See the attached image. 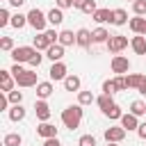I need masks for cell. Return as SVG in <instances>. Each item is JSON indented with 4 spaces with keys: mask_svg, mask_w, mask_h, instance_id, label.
<instances>
[{
    "mask_svg": "<svg viewBox=\"0 0 146 146\" xmlns=\"http://www.w3.org/2000/svg\"><path fill=\"white\" fill-rule=\"evenodd\" d=\"M7 98H9L11 105H21V103H23V91H9Z\"/></svg>",
    "mask_w": 146,
    "mask_h": 146,
    "instance_id": "cell-35",
    "label": "cell"
},
{
    "mask_svg": "<svg viewBox=\"0 0 146 146\" xmlns=\"http://www.w3.org/2000/svg\"><path fill=\"white\" fill-rule=\"evenodd\" d=\"M64 89H66V91H80V78H78V75H66Z\"/></svg>",
    "mask_w": 146,
    "mask_h": 146,
    "instance_id": "cell-26",
    "label": "cell"
},
{
    "mask_svg": "<svg viewBox=\"0 0 146 146\" xmlns=\"http://www.w3.org/2000/svg\"><path fill=\"white\" fill-rule=\"evenodd\" d=\"M103 94H116V84H114V80H105L103 82Z\"/></svg>",
    "mask_w": 146,
    "mask_h": 146,
    "instance_id": "cell-40",
    "label": "cell"
},
{
    "mask_svg": "<svg viewBox=\"0 0 146 146\" xmlns=\"http://www.w3.org/2000/svg\"><path fill=\"white\" fill-rule=\"evenodd\" d=\"M2 144H5V146H21V144H23V137H21L18 132H9V135H5Z\"/></svg>",
    "mask_w": 146,
    "mask_h": 146,
    "instance_id": "cell-27",
    "label": "cell"
},
{
    "mask_svg": "<svg viewBox=\"0 0 146 146\" xmlns=\"http://www.w3.org/2000/svg\"><path fill=\"white\" fill-rule=\"evenodd\" d=\"M132 11H135V16H144L146 14V0H135L132 2Z\"/></svg>",
    "mask_w": 146,
    "mask_h": 146,
    "instance_id": "cell-33",
    "label": "cell"
},
{
    "mask_svg": "<svg viewBox=\"0 0 146 146\" xmlns=\"http://www.w3.org/2000/svg\"><path fill=\"white\" fill-rule=\"evenodd\" d=\"M107 146H119V144H107Z\"/></svg>",
    "mask_w": 146,
    "mask_h": 146,
    "instance_id": "cell-51",
    "label": "cell"
},
{
    "mask_svg": "<svg viewBox=\"0 0 146 146\" xmlns=\"http://www.w3.org/2000/svg\"><path fill=\"white\" fill-rule=\"evenodd\" d=\"M75 36H78V46H82V48H89V46H91V41H94L91 32H89L87 27H80V30L75 32Z\"/></svg>",
    "mask_w": 146,
    "mask_h": 146,
    "instance_id": "cell-14",
    "label": "cell"
},
{
    "mask_svg": "<svg viewBox=\"0 0 146 146\" xmlns=\"http://www.w3.org/2000/svg\"><path fill=\"white\" fill-rule=\"evenodd\" d=\"M57 43H62V46L66 48V46H73V43H78V36H75L71 30H62V32H59V41H57Z\"/></svg>",
    "mask_w": 146,
    "mask_h": 146,
    "instance_id": "cell-20",
    "label": "cell"
},
{
    "mask_svg": "<svg viewBox=\"0 0 146 146\" xmlns=\"http://www.w3.org/2000/svg\"><path fill=\"white\" fill-rule=\"evenodd\" d=\"M137 91H139V94H144V96H146V78H144V82H141V84H139V89H137Z\"/></svg>",
    "mask_w": 146,
    "mask_h": 146,
    "instance_id": "cell-50",
    "label": "cell"
},
{
    "mask_svg": "<svg viewBox=\"0 0 146 146\" xmlns=\"http://www.w3.org/2000/svg\"><path fill=\"white\" fill-rule=\"evenodd\" d=\"M128 23V11L125 9H112V25H125Z\"/></svg>",
    "mask_w": 146,
    "mask_h": 146,
    "instance_id": "cell-19",
    "label": "cell"
},
{
    "mask_svg": "<svg viewBox=\"0 0 146 146\" xmlns=\"http://www.w3.org/2000/svg\"><path fill=\"white\" fill-rule=\"evenodd\" d=\"M46 57L52 59V62H62V57H64V46H62V43H52V46L46 50Z\"/></svg>",
    "mask_w": 146,
    "mask_h": 146,
    "instance_id": "cell-15",
    "label": "cell"
},
{
    "mask_svg": "<svg viewBox=\"0 0 146 146\" xmlns=\"http://www.w3.org/2000/svg\"><path fill=\"white\" fill-rule=\"evenodd\" d=\"M137 135H139V137L146 141V121H144V123H139V128H137Z\"/></svg>",
    "mask_w": 146,
    "mask_h": 146,
    "instance_id": "cell-45",
    "label": "cell"
},
{
    "mask_svg": "<svg viewBox=\"0 0 146 146\" xmlns=\"http://www.w3.org/2000/svg\"><path fill=\"white\" fill-rule=\"evenodd\" d=\"M96 98L91 91H78V105H91Z\"/></svg>",
    "mask_w": 146,
    "mask_h": 146,
    "instance_id": "cell-30",
    "label": "cell"
},
{
    "mask_svg": "<svg viewBox=\"0 0 146 146\" xmlns=\"http://www.w3.org/2000/svg\"><path fill=\"white\" fill-rule=\"evenodd\" d=\"M128 25H130V30H132L135 34H144V36H146V18H144V16H135V18H130Z\"/></svg>",
    "mask_w": 146,
    "mask_h": 146,
    "instance_id": "cell-12",
    "label": "cell"
},
{
    "mask_svg": "<svg viewBox=\"0 0 146 146\" xmlns=\"http://www.w3.org/2000/svg\"><path fill=\"white\" fill-rule=\"evenodd\" d=\"M36 135H39V137H43V139H52V137H57V128H55L52 123L43 121V123H39V125H36Z\"/></svg>",
    "mask_w": 146,
    "mask_h": 146,
    "instance_id": "cell-11",
    "label": "cell"
},
{
    "mask_svg": "<svg viewBox=\"0 0 146 146\" xmlns=\"http://www.w3.org/2000/svg\"><path fill=\"white\" fill-rule=\"evenodd\" d=\"M130 114H135V116H144V114H146V103L135 100V103L130 105Z\"/></svg>",
    "mask_w": 146,
    "mask_h": 146,
    "instance_id": "cell-31",
    "label": "cell"
},
{
    "mask_svg": "<svg viewBox=\"0 0 146 146\" xmlns=\"http://www.w3.org/2000/svg\"><path fill=\"white\" fill-rule=\"evenodd\" d=\"M78 146H96V137L94 135H82L80 141H78Z\"/></svg>",
    "mask_w": 146,
    "mask_h": 146,
    "instance_id": "cell-37",
    "label": "cell"
},
{
    "mask_svg": "<svg viewBox=\"0 0 146 146\" xmlns=\"http://www.w3.org/2000/svg\"><path fill=\"white\" fill-rule=\"evenodd\" d=\"M91 36H94V43H107L112 34H110L105 27H96V30L91 32Z\"/></svg>",
    "mask_w": 146,
    "mask_h": 146,
    "instance_id": "cell-23",
    "label": "cell"
},
{
    "mask_svg": "<svg viewBox=\"0 0 146 146\" xmlns=\"http://www.w3.org/2000/svg\"><path fill=\"white\" fill-rule=\"evenodd\" d=\"M80 121H82V105H68V107L62 112V123H64V128L75 130V128L80 125Z\"/></svg>",
    "mask_w": 146,
    "mask_h": 146,
    "instance_id": "cell-1",
    "label": "cell"
},
{
    "mask_svg": "<svg viewBox=\"0 0 146 146\" xmlns=\"http://www.w3.org/2000/svg\"><path fill=\"white\" fill-rule=\"evenodd\" d=\"M9 107V98H7V94H2L0 96V110H7Z\"/></svg>",
    "mask_w": 146,
    "mask_h": 146,
    "instance_id": "cell-47",
    "label": "cell"
},
{
    "mask_svg": "<svg viewBox=\"0 0 146 146\" xmlns=\"http://www.w3.org/2000/svg\"><path fill=\"white\" fill-rule=\"evenodd\" d=\"M34 52H36L34 46H18L11 50V59H14V64H25L34 57Z\"/></svg>",
    "mask_w": 146,
    "mask_h": 146,
    "instance_id": "cell-3",
    "label": "cell"
},
{
    "mask_svg": "<svg viewBox=\"0 0 146 146\" xmlns=\"http://www.w3.org/2000/svg\"><path fill=\"white\" fill-rule=\"evenodd\" d=\"M121 128H125V130H137L139 128V116H135V114H123L121 116Z\"/></svg>",
    "mask_w": 146,
    "mask_h": 146,
    "instance_id": "cell-17",
    "label": "cell"
},
{
    "mask_svg": "<svg viewBox=\"0 0 146 146\" xmlns=\"http://www.w3.org/2000/svg\"><path fill=\"white\" fill-rule=\"evenodd\" d=\"M27 25H32L39 34H41V32H46L48 14H43V11H41V9H36V7H34V9H30V11H27Z\"/></svg>",
    "mask_w": 146,
    "mask_h": 146,
    "instance_id": "cell-2",
    "label": "cell"
},
{
    "mask_svg": "<svg viewBox=\"0 0 146 146\" xmlns=\"http://www.w3.org/2000/svg\"><path fill=\"white\" fill-rule=\"evenodd\" d=\"M7 114H9V121L18 123V121L25 119V107H23V105H11V110H9Z\"/></svg>",
    "mask_w": 146,
    "mask_h": 146,
    "instance_id": "cell-22",
    "label": "cell"
},
{
    "mask_svg": "<svg viewBox=\"0 0 146 146\" xmlns=\"http://www.w3.org/2000/svg\"><path fill=\"white\" fill-rule=\"evenodd\" d=\"M5 25H11V16H9V11L2 7V9H0V27H5Z\"/></svg>",
    "mask_w": 146,
    "mask_h": 146,
    "instance_id": "cell-38",
    "label": "cell"
},
{
    "mask_svg": "<svg viewBox=\"0 0 146 146\" xmlns=\"http://www.w3.org/2000/svg\"><path fill=\"white\" fill-rule=\"evenodd\" d=\"M105 46H107V50H110V52L119 55L123 48H128V36H123V34H112V36H110V41H107Z\"/></svg>",
    "mask_w": 146,
    "mask_h": 146,
    "instance_id": "cell-4",
    "label": "cell"
},
{
    "mask_svg": "<svg viewBox=\"0 0 146 146\" xmlns=\"http://www.w3.org/2000/svg\"><path fill=\"white\" fill-rule=\"evenodd\" d=\"M48 75H50V80H66V75H68V68H66V64L64 62H52V66H50V71H48Z\"/></svg>",
    "mask_w": 146,
    "mask_h": 146,
    "instance_id": "cell-7",
    "label": "cell"
},
{
    "mask_svg": "<svg viewBox=\"0 0 146 146\" xmlns=\"http://www.w3.org/2000/svg\"><path fill=\"white\" fill-rule=\"evenodd\" d=\"M34 114H36V119L43 123V121H48L50 119V105L46 103V100H34Z\"/></svg>",
    "mask_w": 146,
    "mask_h": 146,
    "instance_id": "cell-8",
    "label": "cell"
},
{
    "mask_svg": "<svg viewBox=\"0 0 146 146\" xmlns=\"http://www.w3.org/2000/svg\"><path fill=\"white\" fill-rule=\"evenodd\" d=\"M125 128H121V125H112V128H107L105 130V139H107V144H119V141H123L125 139Z\"/></svg>",
    "mask_w": 146,
    "mask_h": 146,
    "instance_id": "cell-6",
    "label": "cell"
},
{
    "mask_svg": "<svg viewBox=\"0 0 146 146\" xmlns=\"http://www.w3.org/2000/svg\"><path fill=\"white\" fill-rule=\"evenodd\" d=\"M25 71H27V68H23V66H21V64H14V66H11V75H14V80H16V78H18V75H23V73H25Z\"/></svg>",
    "mask_w": 146,
    "mask_h": 146,
    "instance_id": "cell-43",
    "label": "cell"
},
{
    "mask_svg": "<svg viewBox=\"0 0 146 146\" xmlns=\"http://www.w3.org/2000/svg\"><path fill=\"white\" fill-rule=\"evenodd\" d=\"M11 7H21V5H25V0H7Z\"/></svg>",
    "mask_w": 146,
    "mask_h": 146,
    "instance_id": "cell-48",
    "label": "cell"
},
{
    "mask_svg": "<svg viewBox=\"0 0 146 146\" xmlns=\"http://www.w3.org/2000/svg\"><path fill=\"white\" fill-rule=\"evenodd\" d=\"M91 18H94L96 23H100V25H103V23H107V21L112 23V9H105V7H103V9H98Z\"/></svg>",
    "mask_w": 146,
    "mask_h": 146,
    "instance_id": "cell-24",
    "label": "cell"
},
{
    "mask_svg": "<svg viewBox=\"0 0 146 146\" xmlns=\"http://www.w3.org/2000/svg\"><path fill=\"white\" fill-rule=\"evenodd\" d=\"M52 91H55L52 82H39L36 84V98L39 100H46L48 96H52Z\"/></svg>",
    "mask_w": 146,
    "mask_h": 146,
    "instance_id": "cell-16",
    "label": "cell"
},
{
    "mask_svg": "<svg viewBox=\"0 0 146 146\" xmlns=\"http://www.w3.org/2000/svg\"><path fill=\"white\" fill-rule=\"evenodd\" d=\"M114 84H116V91H125V89H128L125 75H116V78H114Z\"/></svg>",
    "mask_w": 146,
    "mask_h": 146,
    "instance_id": "cell-39",
    "label": "cell"
},
{
    "mask_svg": "<svg viewBox=\"0 0 146 146\" xmlns=\"http://www.w3.org/2000/svg\"><path fill=\"white\" fill-rule=\"evenodd\" d=\"M96 103H98V107H100V112H103V114H105L112 105H116V103H114V98H112L110 94H100V96L96 98Z\"/></svg>",
    "mask_w": 146,
    "mask_h": 146,
    "instance_id": "cell-21",
    "label": "cell"
},
{
    "mask_svg": "<svg viewBox=\"0 0 146 146\" xmlns=\"http://www.w3.org/2000/svg\"><path fill=\"white\" fill-rule=\"evenodd\" d=\"M84 2H87V0H73V7H75V9H82Z\"/></svg>",
    "mask_w": 146,
    "mask_h": 146,
    "instance_id": "cell-49",
    "label": "cell"
},
{
    "mask_svg": "<svg viewBox=\"0 0 146 146\" xmlns=\"http://www.w3.org/2000/svg\"><path fill=\"white\" fill-rule=\"evenodd\" d=\"M43 146H62V141L57 137H52V139H43Z\"/></svg>",
    "mask_w": 146,
    "mask_h": 146,
    "instance_id": "cell-46",
    "label": "cell"
},
{
    "mask_svg": "<svg viewBox=\"0 0 146 146\" xmlns=\"http://www.w3.org/2000/svg\"><path fill=\"white\" fill-rule=\"evenodd\" d=\"M14 75H11V71H0V89H2V94H9V91H14Z\"/></svg>",
    "mask_w": 146,
    "mask_h": 146,
    "instance_id": "cell-10",
    "label": "cell"
},
{
    "mask_svg": "<svg viewBox=\"0 0 146 146\" xmlns=\"http://www.w3.org/2000/svg\"><path fill=\"white\" fill-rule=\"evenodd\" d=\"M144 78H146V75H141V73H130V75H125L128 89H139V84L144 82Z\"/></svg>",
    "mask_w": 146,
    "mask_h": 146,
    "instance_id": "cell-25",
    "label": "cell"
},
{
    "mask_svg": "<svg viewBox=\"0 0 146 146\" xmlns=\"http://www.w3.org/2000/svg\"><path fill=\"white\" fill-rule=\"evenodd\" d=\"M0 48L7 50V52H11V50L16 48V46H14V39H11V36H2V39H0Z\"/></svg>",
    "mask_w": 146,
    "mask_h": 146,
    "instance_id": "cell-34",
    "label": "cell"
},
{
    "mask_svg": "<svg viewBox=\"0 0 146 146\" xmlns=\"http://www.w3.org/2000/svg\"><path fill=\"white\" fill-rule=\"evenodd\" d=\"M110 66H112V71H114L116 75H123V73L130 71V59L123 57V55H114L112 62H110Z\"/></svg>",
    "mask_w": 146,
    "mask_h": 146,
    "instance_id": "cell-5",
    "label": "cell"
},
{
    "mask_svg": "<svg viewBox=\"0 0 146 146\" xmlns=\"http://www.w3.org/2000/svg\"><path fill=\"white\" fill-rule=\"evenodd\" d=\"M27 25V14L23 16V14H14L11 16V27H16V30H21V27H25Z\"/></svg>",
    "mask_w": 146,
    "mask_h": 146,
    "instance_id": "cell-29",
    "label": "cell"
},
{
    "mask_svg": "<svg viewBox=\"0 0 146 146\" xmlns=\"http://www.w3.org/2000/svg\"><path fill=\"white\" fill-rule=\"evenodd\" d=\"M16 84L18 87H36L39 84V80H36V73L30 68V71H25L23 75H18L16 78Z\"/></svg>",
    "mask_w": 146,
    "mask_h": 146,
    "instance_id": "cell-9",
    "label": "cell"
},
{
    "mask_svg": "<svg viewBox=\"0 0 146 146\" xmlns=\"http://www.w3.org/2000/svg\"><path fill=\"white\" fill-rule=\"evenodd\" d=\"M41 59H43V55H39V50H36V52H34V57H32L27 64H30L32 68H39V66H41Z\"/></svg>",
    "mask_w": 146,
    "mask_h": 146,
    "instance_id": "cell-42",
    "label": "cell"
},
{
    "mask_svg": "<svg viewBox=\"0 0 146 146\" xmlns=\"http://www.w3.org/2000/svg\"><path fill=\"white\" fill-rule=\"evenodd\" d=\"M130 48L137 52V55H146V36L144 34H137L130 39Z\"/></svg>",
    "mask_w": 146,
    "mask_h": 146,
    "instance_id": "cell-13",
    "label": "cell"
},
{
    "mask_svg": "<svg viewBox=\"0 0 146 146\" xmlns=\"http://www.w3.org/2000/svg\"><path fill=\"white\" fill-rule=\"evenodd\" d=\"M34 48H36V50H48V48H50V41L46 39V32H41V34L34 36Z\"/></svg>",
    "mask_w": 146,
    "mask_h": 146,
    "instance_id": "cell-28",
    "label": "cell"
},
{
    "mask_svg": "<svg viewBox=\"0 0 146 146\" xmlns=\"http://www.w3.org/2000/svg\"><path fill=\"white\" fill-rule=\"evenodd\" d=\"M55 2H57L59 9H68V7H73V0H55Z\"/></svg>",
    "mask_w": 146,
    "mask_h": 146,
    "instance_id": "cell-44",
    "label": "cell"
},
{
    "mask_svg": "<svg viewBox=\"0 0 146 146\" xmlns=\"http://www.w3.org/2000/svg\"><path fill=\"white\" fill-rule=\"evenodd\" d=\"M80 11H84V14H91V16H94V14L98 11V7H96V0H87V2H84V7H82Z\"/></svg>",
    "mask_w": 146,
    "mask_h": 146,
    "instance_id": "cell-36",
    "label": "cell"
},
{
    "mask_svg": "<svg viewBox=\"0 0 146 146\" xmlns=\"http://www.w3.org/2000/svg\"><path fill=\"white\" fill-rule=\"evenodd\" d=\"M105 116H107V119H112V121H116V119L121 121L123 112H121V107H119V105H112V107H110V110L105 112Z\"/></svg>",
    "mask_w": 146,
    "mask_h": 146,
    "instance_id": "cell-32",
    "label": "cell"
},
{
    "mask_svg": "<svg viewBox=\"0 0 146 146\" xmlns=\"http://www.w3.org/2000/svg\"><path fill=\"white\" fill-rule=\"evenodd\" d=\"M46 39L50 41V46L52 43H57L59 41V32H55V30H46Z\"/></svg>",
    "mask_w": 146,
    "mask_h": 146,
    "instance_id": "cell-41",
    "label": "cell"
},
{
    "mask_svg": "<svg viewBox=\"0 0 146 146\" xmlns=\"http://www.w3.org/2000/svg\"><path fill=\"white\" fill-rule=\"evenodd\" d=\"M132 2H135V0H132Z\"/></svg>",
    "mask_w": 146,
    "mask_h": 146,
    "instance_id": "cell-52",
    "label": "cell"
},
{
    "mask_svg": "<svg viewBox=\"0 0 146 146\" xmlns=\"http://www.w3.org/2000/svg\"><path fill=\"white\" fill-rule=\"evenodd\" d=\"M62 21H64L62 9H59V7H52V9L48 11V23H50L52 27H57V25H62Z\"/></svg>",
    "mask_w": 146,
    "mask_h": 146,
    "instance_id": "cell-18",
    "label": "cell"
}]
</instances>
